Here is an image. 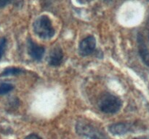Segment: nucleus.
I'll list each match as a JSON object with an SVG mask.
<instances>
[{"label":"nucleus","instance_id":"1","mask_svg":"<svg viewBox=\"0 0 149 139\" xmlns=\"http://www.w3.org/2000/svg\"><path fill=\"white\" fill-rule=\"evenodd\" d=\"M33 28L36 36L42 39H51L55 33L52 21L47 15H42L38 17L33 23Z\"/></svg>","mask_w":149,"mask_h":139},{"label":"nucleus","instance_id":"2","mask_svg":"<svg viewBox=\"0 0 149 139\" xmlns=\"http://www.w3.org/2000/svg\"><path fill=\"white\" fill-rule=\"evenodd\" d=\"M122 102L116 96L106 94L100 98L98 102L99 109L106 114H114L121 109Z\"/></svg>","mask_w":149,"mask_h":139},{"label":"nucleus","instance_id":"3","mask_svg":"<svg viewBox=\"0 0 149 139\" xmlns=\"http://www.w3.org/2000/svg\"><path fill=\"white\" fill-rule=\"evenodd\" d=\"M77 133L81 137L89 138H106L99 129L96 128L93 125L86 122H78L76 126Z\"/></svg>","mask_w":149,"mask_h":139},{"label":"nucleus","instance_id":"4","mask_svg":"<svg viewBox=\"0 0 149 139\" xmlns=\"http://www.w3.org/2000/svg\"><path fill=\"white\" fill-rule=\"evenodd\" d=\"M96 40L94 36H90L83 39L79 46V52L83 56L91 54L95 49Z\"/></svg>","mask_w":149,"mask_h":139},{"label":"nucleus","instance_id":"5","mask_svg":"<svg viewBox=\"0 0 149 139\" xmlns=\"http://www.w3.org/2000/svg\"><path fill=\"white\" fill-rule=\"evenodd\" d=\"M135 127L130 123L119 122L115 123L109 126V131L114 136H122L133 132Z\"/></svg>","mask_w":149,"mask_h":139},{"label":"nucleus","instance_id":"6","mask_svg":"<svg viewBox=\"0 0 149 139\" xmlns=\"http://www.w3.org/2000/svg\"><path fill=\"white\" fill-rule=\"evenodd\" d=\"M45 52L43 46L33 42L31 39L28 40V52L33 59L36 61L41 60L45 54Z\"/></svg>","mask_w":149,"mask_h":139},{"label":"nucleus","instance_id":"7","mask_svg":"<svg viewBox=\"0 0 149 139\" xmlns=\"http://www.w3.org/2000/svg\"><path fill=\"white\" fill-rule=\"evenodd\" d=\"M63 60V52L61 48L58 46L53 48L49 55L48 62L49 65L54 67L59 66L62 63Z\"/></svg>","mask_w":149,"mask_h":139},{"label":"nucleus","instance_id":"8","mask_svg":"<svg viewBox=\"0 0 149 139\" xmlns=\"http://www.w3.org/2000/svg\"><path fill=\"white\" fill-rule=\"evenodd\" d=\"M139 48H140V54L143 59H144V62L146 63V65H149V53L147 50L146 45L143 40L139 39Z\"/></svg>","mask_w":149,"mask_h":139},{"label":"nucleus","instance_id":"9","mask_svg":"<svg viewBox=\"0 0 149 139\" xmlns=\"http://www.w3.org/2000/svg\"><path fill=\"white\" fill-rule=\"evenodd\" d=\"M23 72V70L17 67H8L4 69V70L0 74V76H11V75H17Z\"/></svg>","mask_w":149,"mask_h":139},{"label":"nucleus","instance_id":"10","mask_svg":"<svg viewBox=\"0 0 149 139\" xmlns=\"http://www.w3.org/2000/svg\"><path fill=\"white\" fill-rule=\"evenodd\" d=\"M14 86L10 83H1L0 85V95H4L13 91Z\"/></svg>","mask_w":149,"mask_h":139},{"label":"nucleus","instance_id":"11","mask_svg":"<svg viewBox=\"0 0 149 139\" xmlns=\"http://www.w3.org/2000/svg\"><path fill=\"white\" fill-rule=\"evenodd\" d=\"M6 43H7V41H6V39L4 38L0 39V59H1L3 54H4V50H5Z\"/></svg>","mask_w":149,"mask_h":139},{"label":"nucleus","instance_id":"12","mask_svg":"<svg viewBox=\"0 0 149 139\" xmlns=\"http://www.w3.org/2000/svg\"><path fill=\"white\" fill-rule=\"evenodd\" d=\"M11 3H13V0H0V9L4 8Z\"/></svg>","mask_w":149,"mask_h":139},{"label":"nucleus","instance_id":"13","mask_svg":"<svg viewBox=\"0 0 149 139\" xmlns=\"http://www.w3.org/2000/svg\"><path fill=\"white\" fill-rule=\"evenodd\" d=\"M26 138H39L40 137L38 136H36V135L31 134V135H29V136H28Z\"/></svg>","mask_w":149,"mask_h":139},{"label":"nucleus","instance_id":"14","mask_svg":"<svg viewBox=\"0 0 149 139\" xmlns=\"http://www.w3.org/2000/svg\"><path fill=\"white\" fill-rule=\"evenodd\" d=\"M93 0H78V1L81 4H86V3H89L90 1H92Z\"/></svg>","mask_w":149,"mask_h":139},{"label":"nucleus","instance_id":"15","mask_svg":"<svg viewBox=\"0 0 149 139\" xmlns=\"http://www.w3.org/2000/svg\"><path fill=\"white\" fill-rule=\"evenodd\" d=\"M148 26H149V18H148Z\"/></svg>","mask_w":149,"mask_h":139}]
</instances>
